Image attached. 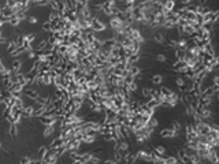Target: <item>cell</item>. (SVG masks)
<instances>
[{
	"label": "cell",
	"mask_w": 219,
	"mask_h": 164,
	"mask_svg": "<svg viewBox=\"0 0 219 164\" xmlns=\"http://www.w3.org/2000/svg\"><path fill=\"white\" fill-rule=\"evenodd\" d=\"M164 160H166V164H181L178 161L177 156H166Z\"/></svg>",
	"instance_id": "cell-11"
},
{
	"label": "cell",
	"mask_w": 219,
	"mask_h": 164,
	"mask_svg": "<svg viewBox=\"0 0 219 164\" xmlns=\"http://www.w3.org/2000/svg\"><path fill=\"white\" fill-rule=\"evenodd\" d=\"M43 29L45 30V32L52 33V29H54V26H52V22H51V21H47V22H44Z\"/></svg>",
	"instance_id": "cell-13"
},
{
	"label": "cell",
	"mask_w": 219,
	"mask_h": 164,
	"mask_svg": "<svg viewBox=\"0 0 219 164\" xmlns=\"http://www.w3.org/2000/svg\"><path fill=\"white\" fill-rule=\"evenodd\" d=\"M156 60H157V62H160V63H164V62L167 60V56H166L164 53H157V55H156Z\"/></svg>",
	"instance_id": "cell-16"
},
{
	"label": "cell",
	"mask_w": 219,
	"mask_h": 164,
	"mask_svg": "<svg viewBox=\"0 0 219 164\" xmlns=\"http://www.w3.org/2000/svg\"><path fill=\"white\" fill-rule=\"evenodd\" d=\"M48 152H50V149L47 148V146H41L40 149H38V153H40V157L44 159L47 155H48Z\"/></svg>",
	"instance_id": "cell-14"
},
{
	"label": "cell",
	"mask_w": 219,
	"mask_h": 164,
	"mask_svg": "<svg viewBox=\"0 0 219 164\" xmlns=\"http://www.w3.org/2000/svg\"><path fill=\"white\" fill-rule=\"evenodd\" d=\"M163 8H164L167 13H171V11H174V8H175V1H173V0L164 1V3H163Z\"/></svg>",
	"instance_id": "cell-6"
},
{
	"label": "cell",
	"mask_w": 219,
	"mask_h": 164,
	"mask_svg": "<svg viewBox=\"0 0 219 164\" xmlns=\"http://www.w3.org/2000/svg\"><path fill=\"white\" fill-rule=\"evenodd\" d=\"M159 135H160L162 138H175V137L178 135V133L174 131L173 129L167 127V129H162V130L159 131Z\"/></svg>",
	"instance_id": "cell-2"
},
{
	"label": "cell",
	"mask_w": 219,
	"mask_h": 164,
	"mask_svg": "<svg viewBox=\"0 0 219 164\" xmlns=\"http://www.w3.org/2000/svg\"><path fill=\"white\" fill-rule=\"evenodd\" d=\"M170 129H173L174 131L178 133L182 129V126H181V123H179L178 120H173V122H171V127H170Z\"/></svg>",
	"instance_id": "cell-12"
},
{
	"label": "cell",
	"mask_w": 219,
	"mask_h": 164,
	"mask_svg": "<svg viewBox=\"0 0 219 164\" xmlns=\"http://www.w3.org/2000/svg\"><path fill=\"white\" fill-rule=\"evenodd\" d=\"M27 21H29L30 23H33V25H34V23H37V18H36V17H29V18H27Z\"/></svg>",
	"instance_id": "cell-19"
},
{
	"label": "cell",
	"mask_w": 219,
	"mask_h": 164,
	"mask_svg": "<svg viewBox=\"0 0 219 164\" xmlns=\"http://www.w3.org/2000/svg\"><path fill=\"white\" fill-rule=\"evenodd\" d=\"M107 29V25L101 21L100 18H96V17H93L92 18V32L93 33H101V32H104Z\"/></svg>",
	"instance_id": "cell-1"
},
{
	"label": "cell",
	"mask_w": 219,
	"mask_h": 164,
	"mask_svg": "<svg viewBox=\"0 0 219 164\" xmlns=\"http://www.w3.org/2000/svg\"><path fill=\"white\" fill-rule=\"evenodd\" d=\"M199 164H203V163H199Z\"/></svg>",
	"instance_id": "cell-21"
},
{
	"label": "cell",
	"mask_w": 219,
	"mask_h": 164,
	"mask_svg": "<svg viewBox=\"0 0 219 164\" xmlns=\"http://www.w3.org/2000/svg\"><path fill=\"white\" fill-rule=\"evenodd\" d=\"M101 163V159L100 157H96V156H92V157H90V160H89V163L88 164H100Z\"/></svg>",
	"instance_id": "cell-17"
},
{
	"label": "cell",
	"mask_w": 219,
	"mask_h": 164,
	"mask_svg": "<svg viewBox=\"0 0 219 164\" xmlns=\"http://www.w3.org/2000/svg\"><path fill=\"white\" fill-rule=\"evenodd\" d=\"M0 148H1V144H0Z\"/></svg>",
	"instance_id": "cell-20"
},
{
	"label": "cell",
	"mask_w": 219,
	"mask_h": 164,
	"mask_svg": "<svg viewBox=\"0 0 219 164\" xmlns=\"http://www.w3.org/2000/svg\"><path fill=\"white\" fill-rule=\"evenodd\" d=\"M153 152L156 153V155H159V156H166L167 155V148H164V146L162 145H157L153 148Z\"/></svg>",
	"instance_id": "cell-8"
},
{
	"label": "cell",
	"mask_w": 219,
	"mask_h": 164,
	"mask_svg": "<svg viewBox=\"0 0 219 164\" xmlns=\"http://www.w3.org/2000/svg\"><path fill=\"white\" fill-rule=\"evenodd\" d=\"M152 92H153V88H151V86H145V88H143V90H141V96L144 97V99H149L151 96H152Z\"/></svg>",
	"instance_id": "cell-7"
},
{
	"label": "cell",
	"mask_w": 219,
	"mask_h": 164,
	"mask_svg": "<svg viewBox=\"0 0 219 164\" xmlns=\"http://www.w3.org/2000/svg\"><path fill=\"white\" fill-rule=\"evenodd\" d=\"M151 82H152L153 85L159 86V85L163 82V75H162V74H156V75H153L152 78H151Z\"/></svg>",
	"instance_id": "cell-9"
},
{
	"label": "cell",
	"mask_w": 219,
	"mask_h": 164,
	"mask_svg": "<svg viewBox=\"0 0 219 164\" xmlns=\"http://www.w3.org/2000/svg\"><path fill=\"white\" fill-rule=\"evenodd\" d=\"M175 85H177L179 89L185 88V86H186V81H185V78H184V77H177V78H175Z\"/></svg>",
	"instance_id": "cell-10"
},
{
	"label": "cell",
	"mask_w": 219,
	"mask_h": 164,
	"mask_svg": "<svg viewBox=\"0 0 219 164\" xmlns=\"http://www.w3.org/2000/svg\"><path fill=\"white\" fill-rule=\"evenodd\" d=\"M21 66H22V60H14L13 63H11V74H18L21 73Z\"/></svg>",
	"instance_id": "cell-5"
},
{
	"label": "cell",
	"mask_w": 219,
	"mask_h": 164,
	"mask_svg": "<svg viewBox=\"0 0 219 164\" xmlns=\"http://www.w3.org/2000/svg\"><path fill=\"white\" fill-rule=\"evenodd\" d=\"M103 164H119L118 161H115L114 159H110V160H104L103 161Z\"/></svg>",
	"instance_id": "cell-18"
},
{
	"label": "cell",
	"mask_w": 219,
	"mask_h": 164,
	"mask_svg": "<svg viewBox=\"0 0 219 164\" xmlns=\"http://www.w3.org/2000/svg\"><path fill=\"white\" fill-rule=\"evenodd\" d=\"M54 131H55V126H47L44 130V137H50Z\"/></svg>",
	"instance_id": "cell-15"
},
{
	"label": "cell",
	"mask_w": 219,
	"mask_h": 164,
	"mask_svg": "<svg viewBox=\"0 0 219 164\" xmlns=\"http://www.w3.org/2000/svg\"><path fill=\"white\" fill-rule=\"evenodd\" d=\"M153 41H155L156 44H166V41H167L166 34L163 32H156L153 34Z\"/></svg>",
	"instance_id": "cell-3"
},
{
	"label": "cell",
	"mask_w": 219,
	"mask_h": 164,
	"mask_svg": "<svg viewBox=\"0 0 219 164\" xmlns=\"http://www.w3.org/2000/svg\"><path fill=\"white\" fill-rule=\"evenodd\" d=\"M25 90V95L29 97V99H31V100H37L38 97H40V95H38V92L36 90V89H33V88H26V89H23Z\"/></svg>",
	"instance_id": "cell-4"
}]
</instances>
